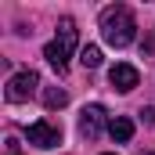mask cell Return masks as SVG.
Masks as SVG:
<instances>
[{
	"mask_svg": "<svg viewBox=\"0 0 155 155\" xmlns=\"http://www.w3.org/2000/svg\"><path fill=\"white\" fill-rule=\"evenodd\" d=\"M134 29H137V22H134V11L126 4H112L101 11V36L108 47H126L134 40Z\"/></svg>",
	"mask_w": 155,
	"mask_h": 155,
	"instance_id": "obj_1",
	"label": "cell"
},
{
	"mask_svg": "<svg viewBox=\"0 0 155 155\" xmlns=\"http://www.w3.org/2000/svg\"><path fill=\"white\" fill-rule=\"evenodd\" d=\"M76 40H79V29L72 18H61L58 22V36L47 43V51H43V58L51 61V69L61 76L65 69H69V58H72V51H76Z\"/></svg>",
	"mask_w": 155,
	"mask_h": 155,
	"instance_id": "obj_2",
	"label": "cell"
},
{
	"mask_svg": "<svg viewBox=\"0 0 155 155\" xmlns=\"http://www.w3.org/2000/svg\"><path fill=\"white\" fill-rule=\"evenodd\" d=\"M40 87V76L33 69H22V72H15V76L7 79V90H4V97L11 101V105H22V101H29L33 94H36Z\"/></svg>",
	"mask_w": 155,
	"mask_h": 155,
	"instance_id": "obj_3",
	"label": "cell"
},
{
	"mask_svg": "<svg viewBox=\"0 0 155 155\" xmlns=\"http://www.w3.org/2000/svg\"><path fill=\"white\" fill-rule=\"evenodd\" d=\"M25 137H29V144H36V148H54V144H61V126L58 123H47V119H40L33 123L29 130H25Z\"/></svg>",
	"mask_w": 155,
	"mask_h": 155,
	"instance_id": "obj_4",
	"label": "cell"
},
{
	"mask_svg": "<svg viewBox=\"0 0 155 155\" xmlns=\"http://www.w3.org/2000/svg\"><path fill=\"white\" fill-rule=\"evenodd\" d=\"M108 83L116 87L119 94H130L137 83H141V72L134 69V65H126V61H119V65H112V72H108Z\"/></svg>",
	"mask_w": 155,
	"mask_h": 155,
	"instance_id": "obj_5",
	"label": "cell"
},
{
	"mask_svg": "<svg viewBox=\"0 0 155 155\" xmlns=\"http://www.w3.org/2000/svg\"><path fill=\"white\" fill-rule=\"evenodd\" d=\"M101 123H105V108H101V105H87V108L79 112V134H83L87 141H94V137L101 134Z\"/></svg>",
	"mask_w": 155,
	"mask_h": 155,
	"instance_id": "obj_6",
	"label": "cell"
},
{
	"mask_svg": "<svg viewBox=\"0 0 155 155\" xmlns=\"http://www.w3.org/2000/svg\"><path fill=\"white\" fill-rule=\"evenodd\" d=\"M108 134H112V141H119V144H126L130 137H134V123L126 116H116L112 123H108Z\"/></svg>",
	"mask_w": 155,
	"mask_h": 155,
	"instance_id": "obj_7",
	"label": "cell"
},
{
	"mask_svg": "<svg viewBox=\"0 0 155 155\" xmlns=\"http://www.w3.org/2000/svg\"><path fill=\"white\" fill-rule=\"evenodd\" d=\"M43 105H47L51 112H54V108H65V105H69V94H65L61 87H47V90H43Z\"/></svg>",
	"mask_w": 155,
	"mask_h": 155,
	"instance_id": "obj_8",
	"label": "cell"
},
{
	"mask_svg": "<svg viewBox=\"0 0 155 155\" xmlns=\"http://www.w3.org/2000/svg\"><path fill=\"white\" fill-rule=\"evenodd\" d=\"M79 61H83V69H97V65H101V47L87 43V47L79 51Z\"/></svg>",
	"mask_w": 155,
	"mask_h": 155,
	"instance_id": "obj_9",
	"label": "cell"
},
{
	"mask_svg": "<svg viewBox=\"0 0 155 155\" xmlns=\"http://www.w3.org/2000/svg\"><path fill=\"white\" fill-rule=\"evenodd\" d=\"M144 54H155V36L148 40V43H144Z\"/></svg>",
	"mask_w": 155,
	"mask_h": 155,
	"instance_id": "obj_10",
	"label": "cell"
},
{
	"mask_svg": "<svg viewBox=\"0 0 155 155\" xmlns=\"http://www.w3.org/2000/svg\"><path fill=\"white\" fill-rule=\"evenodd\" d=\"M141 155H155V152H141Z\"/></svg>",
	"mask_w": 155,
	"mask_h": 155,
	"instance_id": "obj_11",
	"label": "cell"
},
{
	"mask_svg": "<svg viewBox=\"0 0 155 155\" xmlns=\"http://www.w3.org/2000/svg\"><path fill=\"white\" fill-rule=\"evenodd\" d=\"M7 155H18V152H7Z\"/></svg>",
	"mask_w": 155,
	"mask_h": 155,
	"instance_id": "obj_12",
	"label": "cell"
},
{
	"mask_svg": "<svg viewBox=\"0 0 155 155\" xmlns=\"http://www.w3.org/2000/svg\"><path fill=\"white\" fill-rule=\"evenodd\" d=\"M105 155H112V152H105Z\"/></svg>",
	"mask_w": 155,
	"mask_h": 155,
	"instance_id": "obj_13",
	"label": "cell"
}]
</instances>
